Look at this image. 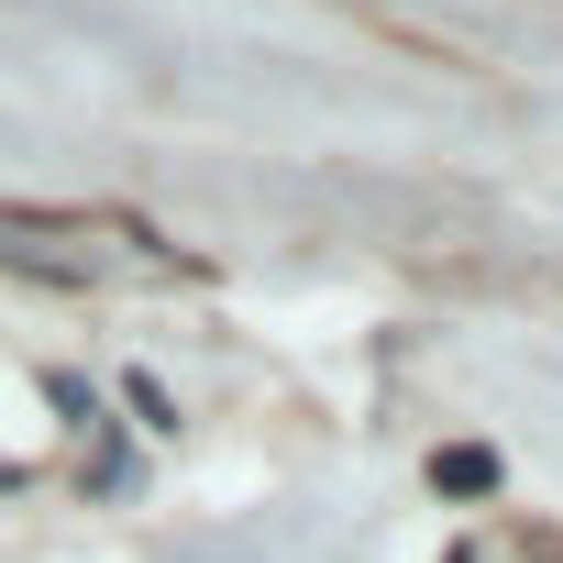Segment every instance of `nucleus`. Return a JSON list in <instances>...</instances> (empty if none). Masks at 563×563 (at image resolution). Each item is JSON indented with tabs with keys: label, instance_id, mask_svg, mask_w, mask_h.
<instances>
[{
	"label": "nucleus",
	"instance_id": "obj_1",
	"mask_svg": "<svg viewBox=\"0 0 563 563\" xmlns=\"http://www.w3.org/2000/svg\"><path fill=\"white\" fill-rule=\"evenodd\" d=\"M431 486H442V497H497V453H486V442H442V453H431Z\"/></svg>",
	"mask_w": 563,
	"mask_h": 563
},
{
	"label": "nucleus",
	"instance_id": "obj_2",
	"mask_svg": "<svg viewBox=\"0 0 563 563\" xmlns=\"http://www.w3.org/2000/svg\"><path fill=\"white\" fill-rule=\"evenodd\" d=\"M530 552H541V563H563V530H530Z\"/></svg>",
	"mask_w": 563,
	"mask_h": 563
},
{
	"label": "nucleus",
	"instance_id": "obj_3",
	"mask_svg": "<svg viewBox=\"0 0 563 563\" xmlns=\"http://www.w3.org/2000/svg\"><path fill=\"white\" fill-rule=\"evenodd\" d=\"M453 563H475V552H453Z\"/></svg>",
	"mask_w": 563,
	"mask_h": 563
}]
</instances>
